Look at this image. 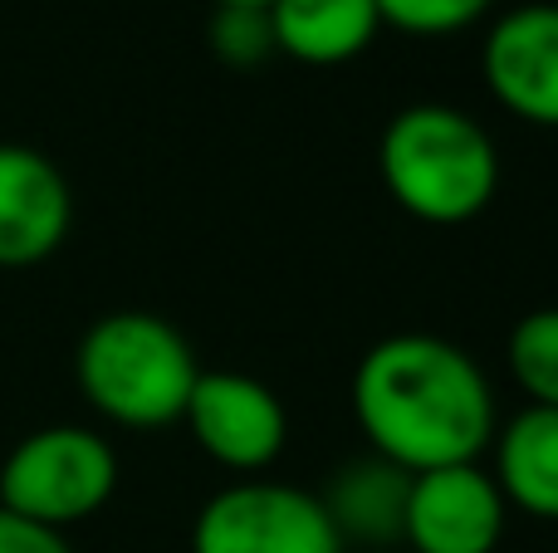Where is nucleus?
Wrapping results in <instances>:
<instances>
[{"mask_svg": "<svg viewBox=\"0 0 558 553\" xmlns=\"http://www.w3.org/2000/svg\"><path fill=\"white\" fill-rule=\"evenodd\" d=\"M118 456L98 431L88 427H39L0 466V509L64 534L69 525H84L113 500Z\"/></svg>", "mask_w": 558, "mask_h": 553, "instance_id": "nucleus-4", "label": "nucleus"}, {"mask_svg": "<svg viewBox=\"0 0 558 553\" xmlns=\"http://www.w3.org/2000/svg\"><path fill=\"white\" fill-rule=\"evenodd\" d=\"M505 505L530 519L558 525V407H524L495 431V470Z\"/></svg>", "mask_w": 558, "mask_h": 553, "instance_id": "nucleus-12", "label": "nucleus"}, {"mask_svg": "<svg viewBox=\"0 0 558 553\" xmlns=\"http://www.w3.org/2000/svg\"><path fill=\"white\" fill-rule=\"evenodd\" d=\"M0 553H69V544L59 529L29 525V519L0 509Z\"/></svg>", "mask_w": 558, "mask_h": 553, "instance_id": "nucleus-16", "label": "nucleus"}, {"mask_svg": "<svg viewBox=\"0 0 558 553\" xmlns=\"http://www.w3.org/2000/svg\"><path fill=\"white\" fill-rule=\"evenodd\" d=\"M84 402L104 421L128 431L177 427L196 378V353L172 319L147 309H118L88 323L74 353Z\"/></svg>", "mask_w": 558, "mask_h": 553, "instance_id": "nucleus-3", "label": "nucleus"}, {"mask_svg": "<svg viewBox=\"0 0 558 553\" xmlns=\"http://www.w3.org/2000/svg\"><path fill=\"white\" fill-rule=\"evenodd\" d=\"M510 372L530 407H558V309H534L510 329Z\"/></svg>", "mask_w": 558, "mask_h": 553, "instance_id": "nucleus-13", "label": "nucleus"}, {"mask_svg": "<svg viewBox=\"0 0 558 553\" xmlns=\"http://www.w3.org/2000/svg\"><path fill=\"white\" fill-rule=\"evenodd\" d=\"M481 74L505 113L558 127V5L534 0L500 15L485 35Z\"/></svg>", "mask_w": 558, "mask_h": 553, "instance_id": "nucleus-8", "label": "nucleus"}, {"mask_svg": "<svg viewBox=\"0 0 558 553\" xmlns=\"http://www.w3.org/2000/svg\"><path fill=\"white\" fill-rule=\"evenodd\" d=\"M505 515L510 505L490 470H481V460L422 470L412 476V495H407L402 544H412V553H495Z\"/></svg>", "mask_w": 558, "mask_h": 553, "instance_id": "nucleus-7", "label": "nucleus"}, {"mask_svg": "<svg viewBox=\"0 0 558 553\" xmlns=\"http://www.w3.org/2000/svg\"><path fill=\"white\" fill-rule=\"evenodd\" d=\"M192 553H343V544L314 490L251 476L202 505Z\"/></svg>", "mask_w": 558, "mask_h": 553, "instance_id": "nucleus-5", "label": "nucleus"}, {"mask_svg": "<svg viewBox=\"0 0 558 553\" xmlns=\"http://www.w3.org/2000/svg\"><path fill=\"white\" fill-rule=\"evenodd\" d=\"M383 186L426 225H465L500 192V147L490 127L451 103H407L377 143Z\"/></svg>", "mask_w": 558, "mask_h": 553, "instance_id": "nucleus-2", "label": "nucleus"}, {"mask_svg": "<svg viewBox=\"0 0 558 553\" xmlns=\"http://www.w3.org/2000/svg\"><path fill=\"white\" fill-rule=\"evenodd\" d=\"M182 427L216 466L241 470V476H260L265 466H275L289 441V417L275 388L235 368H216L196 378Z\"/></svg>", "mask_w": 558, "mask_h": 553, "instance_id": "nucleus-6", "label": "nucleus"}, {"mask_svg": "<svg viewBox=\"0 0 558 553\" xmlns=\"http://www.w3.org/2000/svg\"><path fill=\"white\" fill-rule=\"evenodd\" d=\"M206 39H211V54L231 69H255L275 54V29L265 5H216Z\"/></svg>", "mask_w": 558, "mask_h": 553, "instance_id": "nucleus-14", "label": "nucleus"}, {"mask_svg": "<svg viewBox=\"0 0 558 553\" xmlns=\"http://www.w3.org/2000/svg\"><path fill=\"white\" fill-rule=\"evenodd\" d=\"M265 15L275 29V54L314 69L348 64L383 35L373 0H270Z\"/></svg>", "mask_w": 558, "mask_h": 553, "instance_id": "nucleus-11", "label": "nucleus"}, {"mask_svg": "<svg viewBox=\"0 0 558 553\" xmlns=\"http://www.w3.org/2000/svg\"><path fill=\"white\" fill-rule=\"evenodd\" d=\"M211 5H270V0H211Z\"/></svg>", "mask_w": 558, "mask_h": 553, "instance_id": "nucleus-17", "label": "nucleus"}, {"mask_svg": "<svg viewBox=\"0 0 558 553\" xmlns=\"http://www.w3.org/2000/svg\"><path fill=\"white\" fill-rule=\"evenodd\" d=\"M353 417L373 456L412 476L481 460L495 441V397L481 362L436 333H392L357 358Z\"/></svg>", "mask_w": 558, "mask_h": 553, "instance_id": "nucleus-1", "label": "nucleus"}, {"mask_svg": "<svg viewBox=\"0 0 558 553\" xmlns=\"http://www.w3.org/2000/svg\"><path fill=\"white\" fill-rule=\"evenodd\" d=\"M407 495H412V470L367 451L333 470V480L318 490V505L343 549H392L402 544Z\"/></svg>", "mask_w": 558, "mask_h": 553, "instance_id": "nucleus-10", "label": "nucleus"}, {"mask_svg": "<svg viewBox=\"0 0 558 553\" xmlns=\"http://www.w3.org/2000/svg\"><path fill=\"white\" fill-rule=\"evenodd\" d=\"M383 29H402L416 39H436V35H461L475 20L490 15L495 0H373Z\"/></svg>", "mask_w": 558, "mask_h": 553, "instance_id": "nucleus-15", "label": "nucleus"}, {"mask_svg": "<svg viewBox=\"0 0 558 553\" xmlns=\"http://www.w3.org/2000/svg\"><path fill=\"white\" fill-rule=\"evenodd\" d=\"M74 192L39 147L0 143V270H29L64 245Z\"/></svg>", "mask_w": 558, "mask_h": 553, "instance_id": "nucleus-9", "label": "nucleus"}]
</instances>
